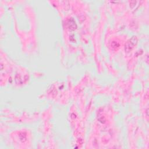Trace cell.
I'll list each match as a JSON object with an SVG mask.
<instances>
[{"label": "cell", "instance_id": "1", "mask_svg": "<svg viewBox=\"0 0 149 149\" xmlns=\"http://www.w3.org/2000/svg\"><path fill=\"white\" fill-rule=\"evenodd\" d=\"M137 41V37H133L125 45V50H126L127 52L132 50V49L134 47V45L136 44Z\"/></svg>", "mask_w": 149, "mask_h": 149}]
</instances>
